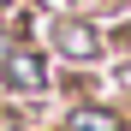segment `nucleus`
Returning <instances> with one entry per match:
<instances>
[{"mask_svg":"<svg viewBox=\"0 0 131 131\" xmlns=\"http://www.w3.org/2000/svg\"><path fill=\"white\" fill-rule=\"evenodd\" d=\"M78 131H119V125H113V119H83V113H78Z\"/></svg>","mask_w":131,"mask_h":131,"instance_id":"obj_1","label":"nucleus"}]
</instances>
